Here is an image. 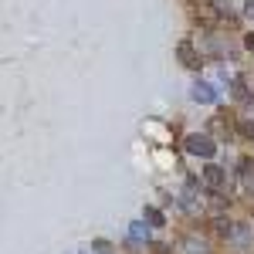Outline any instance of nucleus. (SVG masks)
Here are the masks:
<instances>
[{"label":"nucleus","mask_w":254,"mask_h":254,"mask_svg":"<svg viewBox=\"0 0 254 254\" xmlns=\"http://www.w3.org/2000/svg\"><path fill=\"white\" fill-rule=\"evenodd\" d=\"M183 146H187V153H190V156H200V159H210L217 153L214 139L207 136V132H190V136L183 139Z\"/></svg>","instance_id":"obj_1"},{"label":"nucleus","mask_w":254,"mask_h":254,"mask_svg":"<svg viewBox=\"0 0 254 254\" xmlns=\"http://www.w3.org/2000/svg\"><path fill=\"white\" fill-rule=\"evenodd\" d=\"M200 183L210 190V193H227V187H231V180H227V170H220V166H207L203 173H200Z\"/></svg>","instance_id":"obj_2"},{"label":"nucleus","mask_w":254,"mask_h":254,"mask_svg":"<svg viewBox=\"0 0 254 254\" xmlns=\"http://www.w3.org/2000/svg\"><path fill=\"white\" fill-rule=\"evenodd\" d=\"M176 58H180L183 68H190V71H196V68L203 64V58L196 55V48L190 44V41H180V44H176Z\"/></svg>","instance_id":"obj_3"},{"label":"nucleus","mask_w":254,"mask_h":254,"mask_svg":"<svg viewBox=\"0 0 254 254\" xmlns=\"http://www.w3.org/2000/svg\"><path fill=\"white\" fill-rule=\"evenodd\" d=\"M190 95H193V102H203V105H210L217 98V92L207 85V81H193V88H190Z\"/></svg>","instance_id":"obj_4"},{"label":"nucleus","mask_w":254,"mask_h":254,"mask_svg":"<svg viewBox=\"0 0 254 254\" xmlns=\"http://www.w3.org/2000/svg\"><path fill=\"white\" fill-rule=\"evenodd\" d=\"M183 251L187 254H207V241L200 234H187L183 237Z\"/></svg>","instance_id":"obj_5"},{"label":"nucleus","mask_w":254,"mask_h":254,"mask_svg":"<svg viewBox=\"0 0 254 254\" xmlns=\"http://www.w3.org/2000/svg\"><path fill=\"white\" fill-rule=\"evenodd\" d=\"M210 132H214V136H231V126L224 122V116L210 119Z\"/></svg>","instance_id":"obj_6"},{"label":"nucleus","mask_w":254,"mask_h":254,"mask_svg":"<svg viewBox=\"0 0 254 254\" xmlns=\"http://www.w3.org/2000/svg\"><path fill=\"white\" fill-rule=\"evenodd\" d=\"M214 231H217V237H231V234H234V224H231V220H224V217H217V220H214Z\"/></svg>","instance_id":"obj_7"},{"label":"nucleus","mask_w":254,"mask_h":254,"mask_svg":"<svg viewBox=\"0 0 254 254\" xmlns=\"http://www.w3.org/2000/svg\"><path fill=\"white\" fill-rule=\"evenodd\" d=\"M234 95H237V102H241V105H248V102H251V95H248V81H244V78L234 81Z\"/></svg>","instance_id":"obj_8"},{"label":"nucleus","mask_w":254,"mask_h":254,"mask_svg":"<svg viewBox=\"0 0 254 254\" xmlns=\"http://www.w3.org/2000/svg\"><path fill=\"white\" fill-rule=\"evenodd\" d=\"M251 231H254V227H248V224H241V231H234L231 237H234V241L241 244V248H248V241H251Z\"/></svg>","instance_id":"obj_9"},{"label":"nucleus","mask_w":254,"mask_h":254,"mask_svg":"<svg viewBox=\"0 0 254 254\" xmlns=\"http://www.w3.org/2000/svg\"><path fill=\"white\" fill-rule=\"evenodd\" d=\"M142 217H146L153 227H163V224H166V220H163V214H159L156 207H146V210H142Z\"/></svg>","instance_id":"obj_10"},{"label":"nucleus","mask_w":254,"mask_h":254,"mask_svg":"<svg viewBox=\"0 0 254 254\" xmlns=\"http://www.w3.org/2000/svg\"><path fill=\"white\" fill-rule=\"evenodd\" d=\"M237 132H241L244 139H254V126L248 122V119H241V122H237Z\"/></svg>","instance_id":"obj_11"},{"label":"nucleus","mask_w":254,"mask_h":254,"mask_svg":"<svg viewBox=\"0 0 254 254\" xmlns=\"http://www.w3.org/2000/svg\"><path fill=\"white\" fill-rule=\"evenodd\" d=\"M244 14H248V17H254V0H248V3H244Z\"/></svg>","instance_id":"obj_12"},{"label":"nucleus","mask_w":254,"mask_h":254,"mask_svg":"<svg viewBox=\"0 0 254 254\" xmlns=\"http://www.w3.org/2000/svg\"><path fill=\"white\" fill-rule=\"evenodd\" d=\"M244 48H248V51H254V34H248V38H244Z\"/></svg>","instance_id":"obj_13"}]
</instances>
